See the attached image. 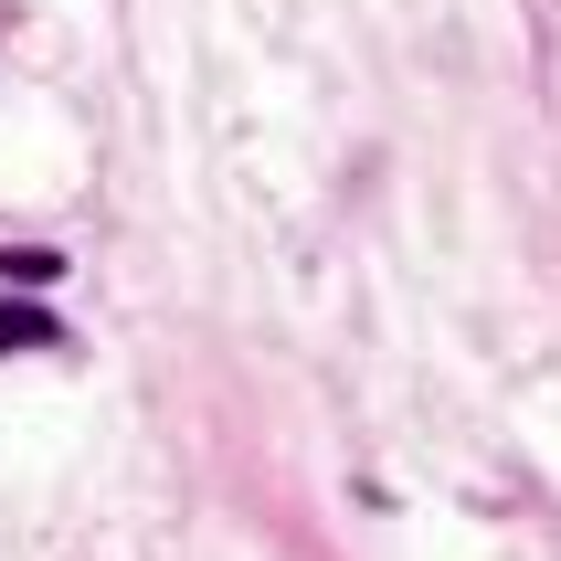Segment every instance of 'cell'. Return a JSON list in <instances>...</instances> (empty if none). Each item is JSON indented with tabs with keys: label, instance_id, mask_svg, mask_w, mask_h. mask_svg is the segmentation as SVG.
<instances>
[{
	"label": "cell",
	"instance_id": "cell-2",
	"mask_svg": "<svg viewBox=\"0 0 561 561\" xmlns=\"http://www.w3.org/2000/svg\"><path fill=\"white\" fill-rule=\"evenodd\" d=\"M0 276L22 286V297H43V286H54V276H64V265H54V254H32V244H22V254H0Z\"/></svg>",
	"mask_w": 561,
	"mask_h": 561
},
{
	"label": "cell",
	"instance_id": "cell-1",
	"mask_svg": "<svg viewBox=\"0 0 561 561\" xmlns=\"http://www.w3.org/2000/svg\"><path fill=\"white\" fill-rule=\"evenodd\" d=\"M0 350H64V318H43L32 297H11V308H0Z\"/></svg>",
	"mask_w": 561,
	"mask_h": 561
}]
</instances>
